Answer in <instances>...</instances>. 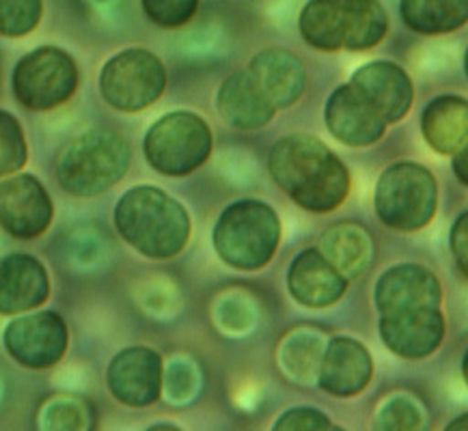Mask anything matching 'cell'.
<instances>
[{"instance_id": "20", "label": "cell", "mask_w": 468, "mask_h": 431, "mask_svg": "<svg viewBox=\"0 0 468 431\" xmlns=\"http://www.w3.org/2000/svg\"><path fill=\"white\" fill-rule=\"evenodd\" d=\"M218 110L223 119L238 130H260L270 123L277 108L257 87L255 78L249 71L231 74L220 85Z\"/></svg>"}, {"instance_id": "13", "label": "cell", "mask_w": 468, "mask_h": 431, "mask_svg": "<svg viewBox=\"0 0 468 431\" xmlns=\"http://www.w3.org/2000/svg\"><path fill=\"white\" fill-rule=\"evenodd\" d=\"M108 388L132 408H147L160 397L162 361L149 347H130L119 352L108 364Z\"/></svg>"}, {"instance_id": "21", "label": "cell", "mask_w": 468, "mask_h": 431, "mask_svg": "<svg viewBox=\"0 0 468 431\" xmlns=\"http://www.w3.org/2000/svg\"><path fill=\"white\" fill-rule=\"evenodd\" d=\"M421 130L434 152L455 153L468 141V100L441 95L430 101L421 119Z\"/></svg>"}, {"instance_id": "25", "label": "cell", "mask_w": 468, "mask_h": 431, "mask_svg": "<svg viewBox=\"0 0 468 431\" xmlns=\"http://www.w3.org/2000/svg\"><path fill=\"white\" fill-rule=\"evenodd\" d=\"M387 28L388 17L378 0H346V50H369L380 44Z\"/></svg>"}, {"instance_id": "16", "label": "cell", "mask_w": 468, "mask_h": 431, "mask_svg": "<svg viewBox=\"0 0 468 431\" xmlns=\"http://www.w3.org/2000/svg\"><path fill=\"white\" fill-rule=\"evenodd\" d=\"M441 283L428 268L401 263L382 274L376 285V307L380 313L415 307H441Z\"/></svg>"}, {"instance_id": "34", "label": "cell", "mask_w": 468, "mask_h": 431, "mask_svg": "<svg viewBox=\"0 0 468 431\" xmlns=\"http://www.w3.org/2000/svg\"><path fill=\"white\" fill-rule=\"evenodd\" d=\"M447 429H449V431H460V429H468V415L460 416V418H455L453 423H449V425H447Z\"/></svg>"}, {"instance_id": "9", "label": "cell", "mask_w": 468, "mask_h": 431, "mask_svg": "<svg viewBox=\"0 0 468 431\" xmlns=\"http://www.w3.org/2000/svg\"><path fill=\"white\" fill-rule=\"evenodd\" d=\"M5 347L24 367L50 369L68 350V326L52 310L17 317L5 328Z\"/></svg>"}, {"instance_id": "37", "label": "cell", "mask_w": 468, "mask_h": 431, "mask_svg": "<svg viewBox=\"0 0 468 431\" xmlns=\"http://www.w3.org/2000/svg\"><path fill=\"white\" fill-rule=\"evenodd\" d=\"M464 69H466V76H468V50H466V57H464Z\"/></svg>"}, {"instance_id": "3", "label": "cell", "mask_w": 468, "mask_h": 431, "mask_svg": "<svg viewBox=\"0 0 468 431\" xmlns=\"http://www.w3.org/2000/svg\"><path fill=\"white\" fill-rule=\"evenodd\" d=\"M281 223L272 207L261 201H238L220 214L214 226V248L227 266L260 269L279 248Z\"/></svg>"}, {"instance_id": "31", "label": "cell", "mask_w": 468, "mask_h": 431, "mask_svg": "<svg viewBox=\"0 0 468 431\" xmlns=\"http://www.w3.org/2000/svg\"><path fill=\"white\" fill-rule=\"evenodd\" d=\"M274 429L314 431V429H335V427L333 423H330V418L326 415H322V412L311 410V408H296V410L285 412V415L277 421V425H274Z\"/></svg>"}, {"instance_id": "2", "label": "cell", "mask_w": 468, "mask_h": 431, "mask_svg": "<svg viewBox=\"0 0 468 431\" xmlns=\"http://www.w3.org/2000/svg\"><path fill=\"white\" fill-rule=\"evenodd\" d=\"M115 225L132 248L152 259L182 253L192 231L182 203L152 185H139L122 196L115 207Z\"/></svg>"}, {"instance_id": "32", "label": "cell", "mask_w": 468, "mask_h": 431, "mask_svg": "<svg viewBox=\"0 0 468 431\" xmlns=\"http://www.w3.org/2000/svg\"><path fill=\"white\" fill-rule=\"evenodd\" d=\"M452 250L455 263L468 279V212L458 216V220L452 226Z\"/></svg>"}, {"instance_id": "24", "label": "cell", "mask_w": 468, "mask_h": 431, "mask_svg": "<svg viewBox=\"0 0 468 431\" xmlns=\"http://www.w3.org/2000/svg\"><path fill=\"white\" fill-rule=\"evenodd\" d=\"M401 17L412 31L441 35L468 22V0H401Z\"/></svg>"}, {"instance_id": "29", "label": "cell", "mask_w": 468, "mask_h": 431, "mask_svg": "<svg viewBox=\"0 0 468 431\" xmlns=\"http://www.w3.org/2000/svg\"><path fill=\"white\" fill-rule=\"evenodd\" d=\"M199 0H143L149 20L162 28H179L195 16Z\"/></svg>"}, {"instance_id": "15", "label": "cell", "mask_w": 468, "mask_h": 431, "mask_svg": "<svg viewBox=\"0 0 468 431\" xmlns=\"http://www.w3.org/2000/svg\"><path fill=\"white\" fill-rule=\"evenodd\" d=\"M352 85L378 108L387 123H398L412 106V82L395 63L376 61L354 71Z\"/></svg>"}, {"instance_id": "27", "label": "cell", "mask_w": 468, "mask_h": 431, "mask_svg": "<svg viewBox=\"0 0 468 431\" xmlns=\"http://www.w3.org/2000/svg\"><path fill=\"white\" fill-rule=\"evenodd\" d=\"M27 141L17 119L0 110V177L11 175L27 164Z\"/></svg>"}, {"instance_id": "17", "label": "cell", "mask_w": 468, "mask_h": 431, "mask_svg": "<svg viewBox=\"0 0 468 431\" xmlns=\"http://www.w3.org/2000/svg\"><path fill=\"white\" fill-rule=\"evenodd\" d=\"M287 285L293 300L311 309H324L344 296L347 279L320 250L307 248L293 259L287 274Z\"/></svg>"}, {"instance_id": "8", "label": "cell", "mask_w": 468, "mask_h": 431, "mask_svg": "<svg viewBox=\"0 0 468 431\" xmlns=\"http://www.w3.org/2000/svg\"><path fill=\"white\" fill-rule=\"evenodd\" d=\"M78 69L61 47L44 46L27 54L14 69V93L31 110H52L74 95Z\"/></svg>"}, {"instance_id": "22", "label": "cell", "mask_w": 468, "mask_h": 431, "mask_svg": "<svg viewBox=\"0 0 468 431\" xmlns=\"http://www.w3.org/2000/svg\"><path fill=\"white\" fill-rule=\"evenodd\" d=\"M320 253L344 274L354 279L367 269L371 261V239L363 226L341 223L330 226L320 239Z\"/></svg>"}, {"instance_id": "35", "label": "cell", "mask_w": 468, "mask_h": 431, "mask_svg": "<svg viewBox=\"0 0 468 431\" xmlns=\"http://www.w3.org/2000/svg\"><path fill=\"white\" fill-rule=\"evenodd\" d=\"M462 373H464V380H466V384H468V352H466L464 361H462Z\"/></svg>"}, {"instance_id": "33", "label": "cell", "mask_w": 468, "mask_h": 431, "mask_svg": "<svg viewBox=\"0 0 468 431\" xmlns=\"http://www.w3.org/2000/svg\"><path fill=\"white\" fill-rule=\"evenodd\" d=\"M453 173L462 184L468 185V141L458 149V152H455Z\"/></svg>"}, {"instance_id": "4", "label": "cell", "mask_w": 468, "mask_h": 431, "mask_svg": "<svg viewBox=\"0 0 468 431\" xmlns=\"http://www.w3.org/2000/svg\"><path fill=\"white\" fill-rule=\"evenodd\" d=\"M130 166V147L115 131L93 130L63 149L58 184L74 196H95L115 185Z\"/></svg>"}, {"instance_id": "23", "label": "cell", "mask_w": 468, "mask_h": 431, "mask_svg": "<svg viewBox=\"0 0 468 431\" xmlns=\"http://www.w3.org/2000/svg\"><path fill=\"white\" fill-rule=\"evenodd\" d=\"M300 33L317 50H341L346 41V0H311L300 14Z\"/></svg>"}, {"instance_id": "26", "label": "cell", "mask_w": 468, "mask_h": 431, "mask_svg": "<svg viewBox=\"0 0 468 431\" xmlns=\"http://www.w3.org/2000/svg\"><path fill=\"white\" fill-rule=\"evenodd\" d=\"M41 0H0V35L24 37L37 28L41 20Z\"/></svg>"}, {"instance_id": "10", "label": "cell", "mask_w": 468, "mask_h": 431, "mask_svg": "<svg viewBox=\"0 0 468 431\" xmlns=\"http://www.w3.org/2000/svg\"><path fill=\"white\" fill-rule=\"evenodd\" d=\"M384 345L401 358L419 361L434 354L445 337L441 307H415L380 313Z\"/></svg>"}, {"instance_id": "7", "label": "cell", "mask_w": 468, "mask_h": 431, "mask_svg": "<svg viewBox=\"0 0 468 431\" xmlns=\"http://www.w3.org/2000/svg\"><path fill=\"white\" fill-rule=\"evenodd\" d=\"M166 87V71L160 58L149 50L132 47L104 65L100 91L112 108L122 112H139L152 106Z\"/></svg>"}, {"instance_id": "14", "label": "cell", "mask_w": 468, "mask_h": 431, "mask_svg": "<svg viewBox=\"0 0 468 431\" xmlns=\"http://www.w3.org/2000/svg\"><path fill=\"white\" fill-rule=\"evenodd\" d=\"M374 373L367 347L350 337H335L320 363V386L335 397H352L365 391Z\"/></svg>"}, {"instance_id": "30", "label": "cell", "mask_w": 468, "mask_h": 431, "mask_svg": "<svg viewBox=\"0 0 468 431\" xmlns=\"http://www.w3.org/2000/svg\"><path fill=\"white\" fill-rule=\"evenodd\" d=\"M423 418L417 405L406 397H395L384 405L380 415H378V427L380 429H419Z\"/></svg>"}, {"instance_id": "18", "label": "cell", "mask_w": 468, "mask_h": 431, "mask_svg": "<svg viewBox=\"0 0 468 431\" xmlns=\"http://www.w3.org/2000/svg\"><path fill=\"white\" fill-rule=\"evenodd\" d=\"M50 293L46 268L31 255L0 259V313L17 315L41 307Z\"/></svg>"}, {"instance_id": "12", "label": "cell", "mask_w": 468, "mask_h": 431, "mask_svg": "<svg viewBox=\"0 0 468 431\" xmlns=\"http://www.w3.org/2000/svg\"><path fill=\"white\" fill-rule=\"evenodd\" d=\"M324 119L330 134L350 147L374 145L382 139L388 125L378 108L352 82L330 95Z\"/></svg>"}, {"instance_id": "28", "label": "cell", "mask_w": 468, "mask_h": 431, "mask_svg": "<svg viewBox=\"0 0 468 431\" xmlns=\"http://www.w3.org/2000/svg\"><path fill=\"white\" fill-rule=\"evenodd\" d=\"M320 343H317L315 337H307V334L298 332L292 334L290 339L285 341L283 350H281V356H283V364L287 373L300 375V373H314V371H320Z\"/></svg>"}, {"instance_id": "11", "label": "cell", "mask_w": 468, "mask_h": 431, "mask_svg": "<svg viewBox=\"0 0 468 431\" xmlns=\"http://www.w3.org/2000/svg\"><path fill=\"white\" fill-rule=\"evenodd\" d=\"M52 216V201L37 177L17 175L0 182V226L14 237L41 236Z\"/></svg>"}, {"instance_id": "36", "label": "cell", "mask_w": 468, "mask_h": 431, "mask_svg": "<svg viewBox=\"0 0 468 431\" xmlns=\"http://www.w3.org/2000/svg\"><path fill=\"white\" fill-rule=\"evenodd\" d=\"M152 429H177L176 425H154Z\"/></svg>"}, {"instance_id": "5", "label": "cell", "mask_w": 468, "mask_h": 431, "mask_svg": "<svg viewBox=\"0 0 468 431\" xmlns=\"http://www.w3.org/2000/svg\"><path fill=\"white\" fill-rule=\"evenodd\" d=\"M436 179L417 162L388 166L376 185V214L398 231H419L436 214Z\"/></svg>"}, {"instance_id": "19", "label": "cell", "mask_w": 468, "mask_h": 431, "mask_svg": "<svg viewBox=\"0 0 468 431\" xmlns=\"http://www.w3.org/2000/svg\"><path fill=\"white\" fill-rule=\"evenodd\" d=\"M249 74L274 108H287L296 101L307 85L303 63L285 50L260 52L250 61Z\"/></svg>"}, {"instance_id": "1", "label": "cell", "mask_w": 468, "mask_h": 431, "mask_svg": "<svg viewBox=\"0 0 468 431\" xmlns=\"http://www.w3.org/2000/svg\"><path fill=\"white\" fill-rule=\"evenodd\" d=\"M268 169L287 196L309 212H333L350 193L346 164L315 136L281 139L270 152Z\"/></svg>"}, {"instance_id": "6", "label": "cell", "mask_w": 468, "mask_h": 431, "mask_svg": "<svg viewBox=\"0 0 468 431\" xmlns=\"http://www.w3.org/2000/svg\"><path fill=\"white\" fill-rule=\"evenodd\" d=\"M209 153L212 131L195 112H171L155 121L145 136V158L162 175H188L206 164Z\"/></svg>"}]
</instances>
